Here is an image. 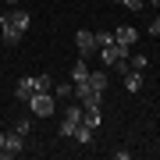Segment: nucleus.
Listing matches in <instances>:
<instances>
[{
  "label": "nucleus",
  "instance_id": "obj_1",
  "mask_svg": "<svg viewBox=\"0 0 160 160\" xmlns=\"http://www.w3.org/2000/svg\"><path fill=\"white\" fill-rule=\"evenodd\" d=\"M29 25H32V14L25 11V7H14V11L0 14V36H4V43L7 46H18L22 36L29 32Z\"/></svg>",
  "mask_w": 160,
  "mask_h": 160
},
{
  "label": "nucleus",
  "instance_id": "obj_2",
  "mask_svg": "<svg viewBox=\"0 0 160 160\" xmlns=\"http://www.w3.org/2000/svg\"><path fill=\"white\" fill-rule=\"evenodd\" d=\"M53 89V75H22L18 78V86H14V96L18 100H29L32 92H50Z\"/></svg>",
  "mask_w": 160,
  "mask_h": 160
},
{
  "label": "nucleus",
  "instance_id": "obj_3",
  "mask_svg": "<svg viewBox=\"0 0 160 160\" xmlns=\"http://www.w3.org/2000/svg\"><path fill=\"white\" fill-rule=\"evenodd\" d=\"M82 125V103L75 100V103H68L64 107V118H61V125H57V135L61 139H75V128Z\"/></svg>",
  "mask_w": 160,
  "mask_h": 160
},
{
  "label": "nucleus",
  "instance_id": "obj_4",
  "mask_svg": "<svg viewBox=\"0 0 160 160\" xmlns=\"http://www.w3.org/2000/svg\"><path fill=\"white\" fill-rule=\"evenodd\" d=\"M25 103H29V110H32L36 118H50V114H53V107H57L53 92H32V96L25 100Z\"/></svg>",
  "mask_w": 160,
  "mask_h": 160
},
{
  "label": "nucleus",
  "instance_id": "obj_5",
  "mask_svg": "<svg viewBox=\"0 0 160 160\" xmlns=\"http://www.w3.org/2000/svg\"><path fill=\"white\" fill-rule=\"evenodd\" d=\"M22 149H25V135L7 132V135H4V146H0V157H4V160H14V157H22Z\"/></svg>",
  "mask_w": 160,
  "mask_h": 160
},
{
  "label": "nucleus",
  "instance_id": "obj_6",
  "mask_svg": "<svg viewBox=\"0 0 160 160\" xmlns=\"http://www.w3.org/2000/svg\"><path fill=\"white\" fill-rule=\"evenodd\" d=\"M75 46H78V53L89 61V53H96V32H89V29H78V32H75Z\"/></svg>",
  "mask_w": 160,
  "mask_h": 160
},
{
  "label": "nucleus",
  "instance_id": "obj_7",
  "mask_svg": "<svg viewBox=\"0 0 160 160\" xmlns=\"http://www.w3.org/2000/svg\"><path fill=\"white\" fill-rule=\"evenodd\" d=\"M114 39H118L121 46H132V43L139 39V29H132V25H118V29H114Z\"/></svg>",
  "mask_w": 160,
  "mask_h": 160
},
{
  "label": "nucleus",
  "instance_id": "obj_8",
  "mask_svg": "<svg viewBox=\"0 0 160 160\" xmlns=\"http://www.w3.org/2000/svg\"><path fill=\"white\" fill-rule=\"evenodd\" d=\"M89 86L96 89V92H107V82H110V75H107V68H100V71H89Z\"/></svg>",
  "mask_w": 160,
  "mask_h": 160
},
{
  "label": "nucleus",
  "instance_id": "obj_9",
  "mask_svg": "<svg viewBox=\"0 0 160 160\" xmlns=\"http://www.w3.org/2000/svg\"><path fill=\"white\" fill-rule=\"evenodd\" d=\"M121 78H125V89H128V92H139V89H142V71H132V68H128Z\"/></svg>",
  "mask_w": 160,
  "mask_h": 160
},
{
  "label": "nucleus",
  "instance_id": "obj_10",
  "mask_svg": "<svg viewBox=\"0 0 160 160\" xmlns=\"http://www.w3.org/2000/svg\"><path fill=\"white\" fill-rule=\"evenodd\" d=\"M89 71H92V68L86 64V57H82V61L71 68V82H75V86H78V82H86V78H89Z\"/></svg>",
  "mask_w": 160,
  "mask_h": 160
},
{
  "label": "nucleus",
  "instance_id": "obj_11",
  "mask_svg": "<svg viewBox=\"0 0 160 160\" xmlns=\"http://www.w3.org/2000/svg\"><path fill=\"white\" fill-rule=\"evenodd\" d=\"M92 135H96V128H89V125H86V121H82V125H78V128H75V139H78V142H82V146H89V142H92Z\"/></svg>",
  "mask_w": 160,
  "mask_h": 160
},
{
  "label": "nucleus",
  "instance_id": "obj_12",
  "mask_svg": "<svg viewBox=\"0 0 160 160\" xmlns=\"http://www.w3.org/2000/svg\"><path fill=\"white\" fill-rule=\"evenodd\" d=\"M53 92V100H64V103H68L71 96H75V82H68V86H57V89H50Z\"/></svg>",
  "mask_w": 160,
  "mask_h": 160
},
{
  "label": "nucleus",
  "instance_id": "obj_13",
  "mask_svg": "<svg viewBox=\"0 0 160 160\" xmlns=\"http://www.w3.org/2000/svg\"><path fill=\"white\" fill-rule=\"evenodd\" d=\"M146 64H149V61H146V53H135V57H128V68H132V71H146Z\"/></svg>",
  "mask_w": 160,
  "mask_h": 160
},
{
  "label": "nucleus",
  "instance_id": "obj_14",
  "mask_svg": "<svg viewBox=\"0 0 160 160\" xmlns=\"http://www.w3.org/2000/svg\"><path fill=\"white\" fill-rule=\"evenodd\" d=\"M114 4H121V7H128V11H142V0H114Z\"/></svg>",
  "mask_w": 160,
  "mask_h": 160
},
{
  "label": "nucleus",
  "instance_id": "obj_15",
  "mask_svg": "<svg viewBox=\"0 0 160 160\" xmlns=\"http://www.w3.org/2000/svg\"><path fill=\"white\" fill-rule=\"evenodd\" d=\"M14 132H18V135H29V132H32V121H29V118H25V121H18Z\"/></svg>",
  "mask_w": 160,
  "mask_h": 160
},
{
  "label": "nucleus",
  "instance_id": "obj_16",
  "mask_svg": "<svg viewBox=\"0 0 160 160\" xmlns=\"http://www.w3.org/2000/svg\"><path fill=\"white\" fill-rule=\"evenodd\" d=\"M149 36H160V14L153 18V22H149Z\"/></svg>",
  "mask_w": 160,
  "mask_h": 160
},
{
  "label": "nucleus",
  "instance_id": "obj_17",
  "mask_svg": "<svg viewBox=\"0 0 160 160\" xmlns=\"http://www.w3.org/2000/svg\"><path fill=\"white\" fill-rule=\"evenodd\" d=\"M4 135H7V132H0V146H4Z\"/></svg>",
  "mask_w": 160,
  "mask_h": 160
},
{
  "label": "nucleus",
  "instance_id": "obj_18",
  "mask_svg": "<svg viewBox=\"0 0 160 160\" xmlns=\"http://www.w3.org/2000/svg\"><path fill=\"white\" fill-rule=\"evenodd\" d=\"M149 4H153V7H160V0H149Z\"/></svg>",
  "mask_w": 160,
  "mask_h": 160
},
{
  "label": "nucleus",
  "instance_id": "obj_19",
  "mask_svg": "<svg viewBox=\"0 0 160 160\" xmlns=\"http://www.w3.org/2000/svg\"><path fill=\"white\" fill-rule=\"evenodd\" d=\"M7 4H18V0H7Z\"/></svg>",
  "mask_w": 160,
  "mask_h": 160
}]
</instances>
